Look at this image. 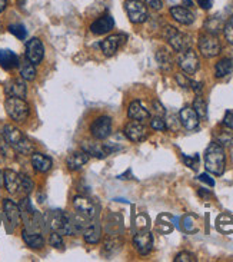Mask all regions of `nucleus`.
I'll return each mask as SVG.
<instances>
[{
    "mask_svg": "<svg viewBox=\"0 0 233 262\" xmlns=\"http://www.w3.org/2000/svg\"><path fill=\"white\" fill-rule=\"evenodd\" d=\"M205 166L213 175H222L226 166V155L225 149L219 143H211L205 152Z\"/></svg>",
    "mask_w": 233,
    "mask_h": 262,
    "instance_id": "nucleus-1",
    "label": "nucleus"
},
{
    "mask_svg": "<svg viewBox=\"0 0 233 262\" xmlns=\"http://www.w3.org/2000/svg\"><path fill=\"white\" fill-rule=\"evenodd\" d=\"M2 134H3L5 141H6L14 150L20 152L23 155H30V154H33V150H35L33 143L29 141L28 138L21 134L17 128H14L12 125H6V126L3 128V130H2Z\"/></svg>",
    "mask_w": 233,
    "mask_h": 262,
    "instance_id": "nucleus-2",
    "label": "nucleus"
},
{
    "mask_svg": "<svg viewBox=\"0 0 233 262\" xmlns=\"http://www.w3.org/2000/svg\"><path fill=\"white\" fill-rule=\"evenodd\" d=\"M7 115L13 119L14 122H25L29 116V105L21 99V98H7L6 103Z\"/></svg>",
    "mask_w": 233,
    "mask_h": 262,
    "instance_id": "nucleus-3",
    "label": "nucleus"
},
{
    "mask_svg": "<svg viewBox=\"0 0 233 262\" xmlns=\"http://www.w3.org/2000/svg\"><path fill=\"white\" fill-rule=\"evenodd\" d=\"M165 37H166V40L169 42L170 46L176 52H184V50L191 49V37L186 33L179 32L173 26H166V29H165Z\"/></svg>",
    "mask_w": 233,
    "mask_h": 262,
    "instance_id": "nucleus-4",
    "label": "nucleus"
},
{
    "mask_svg": "<svg viewBox=\"0 0 233 262\" xmlns=\"http://www.w3.org/2000/svg\"><path fill=\"white\" fill-rule=\"evenodd\" d=\"M125 9L132 23L141 25L148 20V7L145 6V3L141 0H126Z\"/></svg>",
    "mask_w": 233,
    "mask_h": 262,
    "instance_id": "nucleus-5",
    "label": "nucleus"
},
{
    "mask_svg": "<svg viewBox=\"0 0 233 262\" xmlns=\"http://www.w3.org/2000/svg\"><path fill=\"white\" fill-rule=\"evenodd\" d=\"M199 50H200V53L205 57H215L220 53L222 46H220L219 39L216 36L207 33V35L200 36V39H199Z\"/></svg>",
    "mask_w": 233,
    "mask_h": 262,
    "instance_id": "nucleus-6",
    "label": "nucleus"
},
{
    "mask_svg": "<svg viewBox=\"0 0 233 262\" xmlns=\"http://www.w3.org/2000/svg\"><path fill=\"white\" fill-rule=\"evenodd\" d=\"M179 66H180L182 71L189 73V75L196 73L199 71V66H200L198 55L192 49L180 52V55H179Z\"/></svg>",
    "mask_w": 233,
    "mask_h": 262,
    "instance_id": "nucleus-7",
    "label": "nucleus"
},
{
    "mask_svg": "<svg viewBox=\"0 0 233 262\" xmlns=\"http://www.w3.org/2000/svg\"><path fill=\"white\" fill-rule=\"evenodd\" d=\"M90 132H92L93 138L98 141L106 139L107 136L112 134V119L109 116H100L92 123Z\"/></svg>",
    "mask_w": 233,
    "mask_h": 262,
    "instance_id": "nucleus-8",
    "label": "nucleus"
},
{
    "mask_svg": "<svg viewBox=\"0 0 233 262\" xmlns=\"http://www.w3.org/2000/svg\"><path fill=\"white\" fill-rule=\"evenodd\" d=\"M73 206L78 211L79 215H82L86 220H92L98 213V208L93 204V201L85 196H76L73 199Z\"/></svg>",
    "mask_w": 233,
    "mask_h": 262,
    "instance_id": "nucleus-9",
    "label": "nucleus"
},
{
    "mask_svg": "<svg viewBox=\"0 0 233 262\" xmlns=\"http://www.w3.org/2000/svg\"><path fill=\"white\" fill-rule=\"evenodd\" d=\"M125 136L132 142H142L148 136V129L139 121H132L125 126Z\"/></svg>",
    "mask_w": 233,
    "mask_h": 262,
    "instance_id": "nucleus-10",
    "label": "nucleus"
},
{
    "mask_svg": "<svg viewBox=\"0 0 233 262\" xmlns=\"http://www.w3.org/2000/svg\"><path fill=\"white\" fill-rule=\"evenodd\" d=\"M44 56V48L43 43L37 37H32L26 43V59L30 60L33 64H37L42 62Z\"/></svg>",
    "mask_w": 233,
    "mask_h": 262,
    "instance_id": "nucleus-11",
    "label": "nucleus"
},
{
    "mask_svg": "<svg viewBox=\"0 0 233 262\" xmlns=\"http://www.w3.org/2000/svg\"><path fill=\"white\" fill-rule=\"evenodd\" d=\"M125 40H126V35H122V33L109 36L105 40L100 42V49L106 56H113L120 46L125 43Z\"/></svg>",
    "mask_w": 233,
    "mask_h": 262,
    "instance_id": "nucleus-12",
    "label": "nucleus"
},
{
    "mask_svg": "<svg viewBox=\"0 0 233 262\" xmlns=\"http://www.w3.org/2000/svg\"><path fill=\"white\" fill-rule=\"evenodd\" d=\"M133 244L136 251L141 254V255H148L149 252L152 251V247H153V236L150 232H139V234L134 235Z\"/></svg>",
    "mask_w": 233,
    "mask_h": 262,
    "instance_id": "nucleus-13",
    "label": "nucleus"
},
{
    "mask_svg": "<svg viewBox=\"0 0 233 262\" xmlns=\"http://www.w3.org/2000/svg\"><path fill=\"white\" fill-rule=\"evenodd\" d=\"M5 92L9 98H26L28 88L25 83V79H12L5 85Z\"/></svg>",
    "mask_w": 233,
    "mask_h": 262,
    "instance_id": "nucleus-14",
    "label": "nucleus"
},
{
    "mask_svg": "<svg viewBox=\"0 0 233 262\" xmlns=\"http://www.w3.org/2000/svg\"><path fill=\"white\" fill-rule=\"evenodd\" d=\"M3 184L6 186L7 192L12 193V195H16V193H19V192H23L21 191L20 173H16L14 170H5V173H3Z\"/></svg>",
    "mask_w": 233,
    "mask_h": 262,
    "instance_id": "nucleus-15",
    "label": "nucleus"
},
{
    "mask_svg": "<svg viewBox=\"0 0 233 262\" xmlns=\"http://www.w3.org/2000/svg\"><path fill=\"white\" fill-rule=\"evenodd\" d=\"M3 211H5V216H6L7 222H9L12 227L16 228L20 224V209H19V206L16 205L13 201L5 199V201H3Z\"/></svg>",
    "mask_w": 233,
    "mask_h": 262,
    "instance_id": "nucleus-16",
    "label": "nucleus"
},
{
    "mask_svg": "<svg viewBox=\"0 0 233 262\" xmlns=\"http://www.w3.org/2000/svg\"><path fill=\"white\" fill-rule=\"evenodd\" d=\"M179 119L188 130H193L199 126V116L193 107L186 106L179 112Z\"/></svg>",
    "mask_w": 233,
    "mask_h": 262,
    "instance_id": "nucleus-17",
    "label": "nucleus"
},
{
    "mask_svg": "<svg viewBox=\"0 0 233 262\" xmlns=\"http://www.w3.org/2000/svg\"><path fill=\"white\" fill-rule=\"evenodd\" d=\"M127 116H129L132 121L145 122V121H148L149 118H150V112H149L148 109L142 105L141 100H133V102L129 105V109H127Z\"/></svg>",
    "mask_w": 233,
    "mask_h": 262,
    "instance_id": "nucleus-18",
    "label": "nucleus"
},
{
    "mask_svg": "<svg viewBox=\"0 0 233 262\" xmlns=\"http://www.w3.org/2000/svg\"><path fill=\"white\" fill-rule=\"evenodd\" d=\"M114 26V20L112 14H105L99 17L98 20H95L90 25V32L95 35H105L109 30H112Z\"/></svg>",
    "mask_w": 233,
    "mask_h": 262,
    "instance_id": "nucleus-19",
    "label": "nucleus"
},
{
    "mask_svg": "<svg viewBox=\"0 0 233 262\" xmlns=\"http://www.w3.org/2000/svg\"><path fill=\"white\" fill-rule=\"evenodd\" d=\"M170 14L176 21L180 25H192L195 21V14L192 13L188 7L184 6H173L170 7Z\"/></svg>",
    "mask_w": 233,
    "mask_h": 262,
    "instance_id": "nucleus-20",
    "label": "nucleus"
},
{
    "mask_svg": "<svg viewBox=\"0 0 233 262\" xmlns=\"http://www.w3.org/2000/svg\"><path fill=\"white\" fill-rule=\"evenodd\" d=\"M82 149H83V152H86L87 155H92L95 158H99V159H103V158H106L109 155L106 146L102 145V143H98V142H83L82 143Z\"/></svg>",
    "mask_w": 233,
    "mask_h": 262,
    "instance_id": "nucleus-21",
    "label": "nucleus"
},
{
    "mask_svg": "<svg viewBox=\"0 0 233 262\" xmlns=\"http://www.w3.org/2000/svg\"><path fill=\"white\" fill-rule=\"evenodd\" d=\"M20 63V60H19V56L12 52V50H7V49H0V66L3 68V69H13V68H17Z\"/></svg>",
    "mask_w": 233,
    "mask_h": 262,
    "instance_id": "nucleus-22",
    "label": "nucleus"
},
{
    "mask_svg": "<svg viewBox=\"0 0 233 262\" xmlns=\"http://www.w3.org/2000/svg\"><path fill=\"white\" fill-rule=\"evenodd\" d=\"M89 161V155L86 152H73L72 155L67 156V168L71 170L80 169L83 165H86Z\"/></svg>",
    "mask_w": 233,
    "mask_h": 262,
    "instance_id": "nucleus-23",
    "label": "nucleus"
},
{
    "mask_svg": "<svg viewBox=\"0 0 233 262\" xmlns=\"http://www.w3.org/2000/svg\"><path fill=\"white\" fill-rule=\"evenodd\" d=\"M32 165H33V168H35L37 172L44 173V172L50 170L53 162H52V159H50L49 156L43 155V154H33V155H32Z\"/></svg>",
    "mask_w": 233,
    "mask_h": 262,
    "instance_id": "nucleus-24",
    "label": "nucleus"
},
{
    "mask_svg": "<svg viewBox=\"0 0 233 262\" xmlns=\"http://www.w3.org/2000/svg\"><path fill=\"white\" fill-rule=\"evenodd\" d=\"M233 73V59L230 57H225L219 60L216 66H215V75L216 78H225Z\"/></svg>",
    "mask_w": 233,
    "mask_h": 262,
    "instance_id": "nucleus-25",
    "label": "nucleus"
},
{
    "mask_svg": "<svg viewBox=\"0 0 233 262\" xmlns=\"http://www.w3.org/2000/svg\"><path fill=\"white\" fill-rule=\"evenodd\" d=\"M83 238L87 244H98L102 238V229L99 224H93L85 228L83 231Z\"/></svg>",
    "mask_w": 233,
    "mask_h": 262,
    "instance_id": "nucleus-26",
    "label": "nucleus"
},
{
    "mask_svg": "<svg viewBox=\"0 0 233 262\" xmlns=\"http://www.w3.org/2000/svg\"><path fill=\"white\" fill-rule=\"evenodd\" d=\"M21 236H23V241L28 244L30 248H42L44 245V239L40 234L37 232H29L28 229H25L21 232Z\"/></svg>",
    "mask_w": 233,
    "mask_h": 262,
    "instance_id": "nucleus-27",
    "label": "nucleus"
},
{
    "mask_svg": "<svg viewBox=\"0 0 233 262\" xmlns=\"http://www.w3.org/2000/svg\"><path fill=\"white\" fill-rule=\"evenodd\" d=\"M156 60H157L159 68H160L163 72L172 71V68H173V60H172V56H170L166 50H159V52L156 53Z\"/></svg>",
    "mask_w": 233,
    "mask_h": 262,
    "instance_id": "nucleus-28",
    "label": "nucleus"
},
{
    "mask_svg": "<svg viewBox=\"0 0 233 262\" xmlns=\"http://www.w3.org/2000/svg\"><path fill=\"white\" fill-rule=\"evenodd\" d=\"M20 66V75L21 78L25 79V80H35L36 78V69H35V64L32 63L30 60H25V62H21L19 63Z\"/></svg>",
    "mask_w": 233,
    "mask_h": 262,
    "instance_id": "nucleus-29",
    "label": "nucleus"
},
{
    "mask_svg": "<svg viewBox=\"0 0 233 262\" xmlns=\"http://www.w3.org/2000/svg\"><path fill=\"white\" fill-rule=\"evenodd\" d=\"M193 109L198 114L199 119H206L207 118V105H206V102L203 100L202 96H198L195 99V102H193Z\"/></svg>",
    "mask_w": 233,
    "mask_h": 262,
    "instance_id": "nucleus-30",
    "label": "nucleus"
},
{
    "mask_svg": "<svg viewBox=\"0 0 233 262\" xmlns=\"http://www.w3.org/2000/svg\"><path fill=\"white\" fill-rule=\"evenodd\" d=\"M205 28L206 30H207V33L216 36L220 30L223 29V23H222V20H219L218 17H211V19L205 23Z\"/></svg>",
    "mask_w": 233,
    "mask_h": 262,
    "instance_id": "nucleus-31",
    "label": "nucleus"
},
{
    "mask_svg": "<svg viewBox=\"0 0 233 262\" xmlns=\"http://www.w3.org/2000/svg\"><path fill=\"white\" fill-rule=\"evenodd\" d=\"M122 247V241H120L119 238H114V236H109L105 242V247H103V251L105 252H109L110 255L114 254L118 249Z\"/></svg>",
    "mask_w": 233,
    "mask_h": 262,
    "instance_id": "nucleus-32",
    "label": "nucleus"
},
{
    "mask_svg": "<svg viewBox=\"0 0 233 262\" xmlns=\"http://www.w3.org/2000/svg\"><path fill=\"white\" fill-rule=\"evenodd\" d=\"M9 32L16 36L17 39H20V40L26 39V36H28V30H26V28L23 25H10L9 26Z\"/></svg>",
    "mask_w": 233,
    "mask_h": 262,
    "instance_id": "nucleus-33",
    "label": "nucleus"
},
{
    "mask_svg": "<svg viewBox=\"0 0 233 262\" xmlns=\"http://www.w3.org/2000/svg\"><path fill=\"white\" fill-rule=\"evenodd\" d=\"M218 143L220 146H232L233 145V135L230 132H222L218 136Z\"/></svg>",
    "mask_w": 233,
    "mask_h": 262,
    "instance_id": "nucleus-34",
    "label": "nucleus"
},
{
    "mask_svg": "<svg viewBox=\"0 0 233 262\" xmlns=\"http://www.w3.org/2000/svg\"><path fill=\"white\" fill-rule=\"evenodd\" d=\"M223 33H225V37L226 40L230 45H233V16L229 17V20L226 21V25L223 26Z\"/></svg>",
    "mask_w": 233,
    "mask_h": 262,
    "instance_id": "nucleus-35",
    "label": "nucleus"
},
{
    "mask_svg": "<svg viewBox=\"0 0 233 262\" xmlns=\"http://www.w3.org/2000/svg\"><path fill=\"white\" fill-rule=\"evenodd\" d=\"M183 228H184V231H188V232H195V231L198 229V228H196V224H195V216H192V215L184 216Z\"/></svg>",
    "mask_w": 233,
    "mask_h": 262,
    "instance_id": "nucleus-36",
    "label": "nucleus"
},
{
    "mask_svg": "<svg viewBox=\"0 0 233 262\" xmlns=\"http://www.w3.org/2000/svg\"><path fill=\"white\" fill-rule=\"evenodd\" d=\"M150 126L155 130H165L166 129V121L163 119L162 116H155L152 121H150Z\"/></svg>",
    "mask_w": 233,
    "mask_h": 262,
    "instance_id": "nucleus-37",
    "label": "nucleus"
},
{
    "mask_svg": "<svg viewBox=\"0 0 233 262\" xmlns=\"http://www.w3.org/2000/svg\"><path fill=\"white\" fill-rule=\"evenodd\" d=\"M49 242L52 247H55V248H63V239H62V235L59 234V232H52L49 238Z\"/></svg>",
    "mask_w": 233,
    "mask_h": 262,
    "instance_id": "nucleus-38",
    "label": "nucleus"
},
{
    "mask_svg": "<svg viewBox=\"0 0 233 262\" xmlns=\"http://www.w3.org/2000/svg\"><path fill=\"white\" fill-rule=\"evenodd\" d=\"M21 178V191L25 192V193H30V192L33 191V182H32V179L26 175H23L20 173Z\"/></svg>",
    "mask_w": 233,
    "mask_h": 262,
    "instance_id": "nucleus-39",
    "label": "nucleus"
},
{
    "mask_svg": "<svg viewBox=\"0 0 233 262\" xmlns=\"http://www.w3.org/2000/svg\"><path fill=\"white\" fill-rule=\"evenodd\" d=\"M196 261V256L191 254V252H180L177 254L175 258V262H195Z\"/></svg>",
    "mask_w": 233,
    "mask_h": 262,
    "instance_id": "nucleus-40",
    "label": "nucleus"
},
{
    "mask_svg": "<svg viewBox=\"0 0 233 262\" xmlns=\"http://www.w3.org/2000/svg\"><path fill=\"white\" fill-rule=\"evenodd\" d=\"M176 80H177V83H179V86H182L183 89H188V88H191L192 80L188 78L186 75H183V73H177Z\"/></svg>",
    "mask_w": 233,
    "mask_h": 262,
    "instance_id": "nucleus-41",
    "label": "nucleus"
},
{
    "mask_svg": "<svg viewBox=\"0 0 233 262\" xmlns=\"http://www.w3.org/2000/svg\"><path fill=\"white\" fill-rule=\"evenodd\" d=\"M9 146H10V145L5 141V138H0V158H2V159H6L7 156L10 155Z\"/></svg>",
    "mask_w": 233,
    "mask_h": 262,
    "instance_id": "nucleus-42",
    "label": "nucleus"
},
{
    "mask_svg": "<svg viewBox=\"0 0 233 262\" xmlns=\"http://www.w3.org/2000/svg\"><path fill=\"white\" fill-rule=\"evenodd\" d=\"M183 161L184 163L189 166V168H192V169H196L198 168V162H199V156L195 155V156H183Z\"/></svg>",
    "mask_w": 233,
    "mask_h": 262,
    "instance_id": "nucleus-43",
    "label": "nucleus"
},
{
    "mask_svg": "<svg viewBox=\"0 0 233 262\" xmlns=\"http://www.w3.org/2000/svg\"><path fill=\"white\" fill-rule=\"evenodd\" d=\"M146 2V5L149 7H152V9H155V10H160L163 7L162 0H145Z\"/></svg>",
    "mask_w": 233,
    "mask_h": 262,
    "instance_id": "nucleus-44",
    "label": "nucleus"
},
{
    "mask_svg": "<svg viewBox=\"0 0 233 262\" xmlns=\"http://www.w3.org/2000/svg\"><path fill=\"white\" fill-rule=\"evenodd\" d=\"M223 125L229 129H233V112H226L223 118Z\"/></svg>",
    "mask_w": 233,
    "mask_h": 262,
    "instance_id": "nucleus-45",
    "label": "nucleus"
},
{
    "mask_svg": "<svg viewBox=\"0 0 233 262\" xmlns=\"http://www.w3.org/2000/svg\"><path fill=\"white\" fill-rule=\"evenodd\" d=\"M199 181H200V182H205V184H207L209 186H215V181H213L212 178L209 177L207 173H202V175L199 177Z\"/></svg>",
    "mask_w": 233,
    "mask_h": 262,
    "instance_id": "nucleus-46",
    "label": "nucleus"
},
{
    "mask_svg": "<svg viewBox=\"0 0 233 262\" xmlns=\"http://www.w3.org/2000/svg\"><path fill=\"white\" fill-rule=\"evenodd\" d=\"M153 107H155L156 116H163V115H165V107L160 105V102L155 100V102H153Z\"/></svg>",
    "mask_w": 233,
    "mask_h": 262,
    "instance_id": "nucleus-47",
    "label": "nucleus"
},
{
    "mask_svg": "<svg viewBox=\"0 0 233 262\" xmlns=\"http://www.w3.org/2000/svg\"><path fill=\"white\" fill-rule=\"evenodd\" d=\"M191 88L195 92L198 93V95H200V92L203 91V83H202V82H193V80H192Z\"/></svg>",
    "mask_w": 233,
    "mask_h": 262,
    "instance_id": "nucleus-48",
    "label": "nucleus"
},
{
    "mask_svg": "<svg viewBox=\"0 0 233 262\" xmlns=\"http://www.w3.org/2000/svg\"><path fill=\"white\" fill-rule=\"evenodd\" d=\"M196 2L199 3V6L205 9V10H209L212 7V0H196Z\"/></svg>",
    "mask_w": 233,
    "mask_h": 262,
    "instance_id": "nucleus-49",
    "label": "nucleus"
},
{
    "mask_svg": "<svg viewBox=\"0 0 233 262\" xmlns=\"http://www.w3.org/2000/svg\"><path fill=\"white\" fill-rule=\"evenodd\" d=\"M7 6V0H0V13L6 9Z\"/></svg>",
    "mask_w": 233,
    "mask_h": 262,
    "instance_id": "nucleus-50",
    "label": "nucleus"
},
{
    "mask_svg": "<svg viewBox=\"0 0 233 262\" xmlns=\"http://www.w3.org/2000/svg\"><path fill=\"white\" fill-rule=\"evenodd\" d=\"M183 5H186V7H192L193 6V2L192 0H183Z\"/></svg>",
    "mask_w": 233,
    "mask_h": 262,
    "instance_id": "nucleus-51",
    "label": "nucleus"
},
{
    "mask_svg": "<svg viewBox=\"0 0 233 262\" xmlns=\"http://www.w3.org/2000/svg\"><path fill=\"white\" fill-rule=\"evenodd\" d=\"M3 185V175H2V172H0V186Z\"/></svg>",
    "mask_w": 233,
    "mask_h": 262,
    "instance_id": "nucleus-52",
    "label": "nucleus"
},
{
    "mask_svg": "<svg viewBox=\"0 0 233 262\" xmlns=\"http://www.w3.org/2000/svg\"><path fill=\"white\" fill-rule=\"evenodd\" d=\"M17 2H19V5H25V2H26V0H17Z\"/></svg>",
    "mask_w": 233,
    "mask_h": 262,
    "instance_id": "nucleus-53",
    "label": "nucleus"
},
{
    "mask_svg": "<svg viewBox=\"0 0 233 262\" xmlns=\"http://www.w3.org/2000/svg\"><path fill=\"white\" fill-rule=\"evenodd\" d=\"M0 30H2V25H0Z\"/></svg>",
    "mask_w": 233,
    "mask_h": 262,
    "instance_id": "nucleus-54",
    "label": "nucleus"
}]
</instances>
